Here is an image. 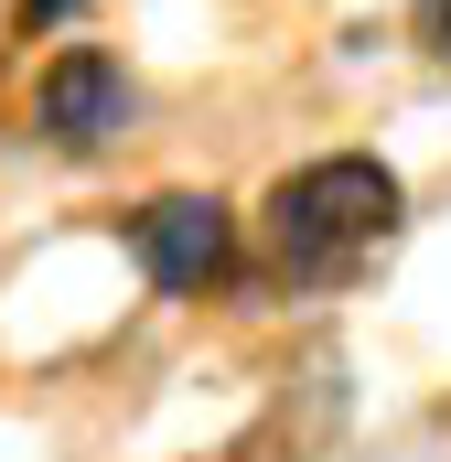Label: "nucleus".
<instances>
[{
	"instance_id": "obj_4",
	"label": "nucleus",
	"mask_w": 451,
	"mask_h": 462,
	"mask_svg": "<svg viewBox=\"0 0 451 462\" xmlns=\"http://www.w3.org/2000/svg\"><path fill=\"white\" fill-rule=\"evenodd\" d=\"M65 11H76V0H22V22H65Z\"/></svg>"
},
{
	"instance_id": "obj_5",
	"label": "nucleus",
	"mask_w": 451,
	"mask_h": 462,
	"mask_svg": "<svg viewBox=\"0 0 451 462\" xmlns=\"http://www.w3.org/2000/svg\"><path fill=\"white\" fill-rule=\"evenodd\" d=\"M430 43H441V54H451V0H430Z\"/></svg>"
},
{
	"instance_id": "obj_2",
	"label": "nucleus",
	"mask_w": 451,
	"mask_h": 462,
	"mask_svg": "<svg viewBox=\"0 0 451 462\" xmlns=\"http://www.w3.org/2000/svg\"><path fill=\"white\" fill-rule=\"evenodd\" d=\"M129 247H140L151 291H205V280H226V258H236V216H226L216 194H151L129 216Z\"/></svg>"
},
{
	"instance_id": "obj_3",
	"label": "nucleus",
	"mask_w": 451,
	"mask_h": 462,
	"mask_svg": "<svg viewBox=\"0 0 451 462\" xmlns=\"http://www.w3.org/2000/svg\"><path fill=\"white\" fill-rule=\"evenodd\" d=\"M118 118H129V87H118V54L97 43H65L54 65H43V129L65 140V151H97Z\"/></svg>"
},
{
	"instance_id": "obj_1",
	"label": "nucleus",
	"mask_w": 451,
	"mask_h": 462,
	"mask_svg": "<svg viewBox=\"0 0 451 462\" xmlns=\"http://www.w3.org/2000/svg\"><path fill=\"white\" fill-rule=\"evenodd\" d=\"M398 226V172L365 162V151H334V162H301L269 183V247L280 269L301 280H344L354 258H376Z\"/></svg>"
}]
</instances>
